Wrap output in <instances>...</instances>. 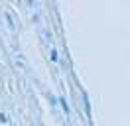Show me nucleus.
Returning a JSON list of instances; mask_svg holds the SVG:
<instances>
[{"instance_id":"1","label":"nucleus","mask_w":130,"mask_h":126,"mask_svg":"<svg viewBox=\"0 0 130 126\" xmlns=\"http://www.w3.org/2000/svg\"><path fill=\"white\" fill-rule=\"evenodd\" d=\"M59 102H61V108H63V112H65V114H69V106H67V102H65V99H61Z\"/></svg>"}]
</instances>
